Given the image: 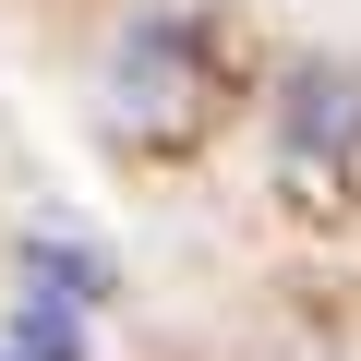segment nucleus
Masks as SVG:
<instances>
[{
	"instance_id": "f257e3e1",
	"label": "nucleus",
	"mask_w": 361,
	"mask_h": 361,
	"mask_svg": "<svg viewBox=\"0 0 361 361\" xmlns=\"http://www.w3.org/2000/svg\"><path fill=\"white\" fill-rule=\"evenodd\" d=\"M97 97H109V133H121V145H145V157H205L217 121H229V97H241V37H229L217 13H193V0H157V13L121 25Z\"/></svg>"
},
{
	"instance_id": "f03ea898",
	"label": "nucleus",
	"mask_w": 361,
	"mask_h": 361,
	"mask_svg": "<svg viewBox=\"0 0 361 361\" xmlns=\"http://www.w3.org/2000/svg\"><path fill=\"white\" fill-rule=\"evenodd\" d=\"M265 145H277V169L301 180V193H337V180L361 169V61H337V49L277 61V85H265Z\"/></svg>"
},
{
	"instance_id": "7ed1b4c3",
	"label": "nucleus",
	"mask_w": 361,
	"mask_h": 361,
	"mask_svg": "<svg viewBox=\"0 0 361 361\" xmlns=\"http://www.w3.org/2000/svg\"><path fill=\"white\" fill-rule=\"evenodd\" d=\"M25 289H49V301H109V253H85V229H37L25 241Z\"/></svg>"
},
{
	"instance_id": "20e7f679",
	"label": "nucleus",
	"mask_w": 361,
	"mask_h": 361,
	"mask_svg": "<svg viewBox=\"0 0 361 361\" xmlns=\"http://www.w3.org/2000/svg\"><path fill=\"white\" fill-rule=\"evenodd\" d=\"M13 361H85V301L25 289V313H13Z\"/></svg>"
},
{
	"instance_id": "39448f33",
	"label": "nucleus",
	"mask_w": 361,
	"mask_h": 361,
	"mask_svg": "<svg viewBox=\"0 0 361 361\" xmlns=\"http://www.w3.org/2000/svg\"><path fill=\"white\" fill-rule=\"evenodd\" d=\"M0 361H13V349H0Z\"/></svg>"
}]
</instances>
